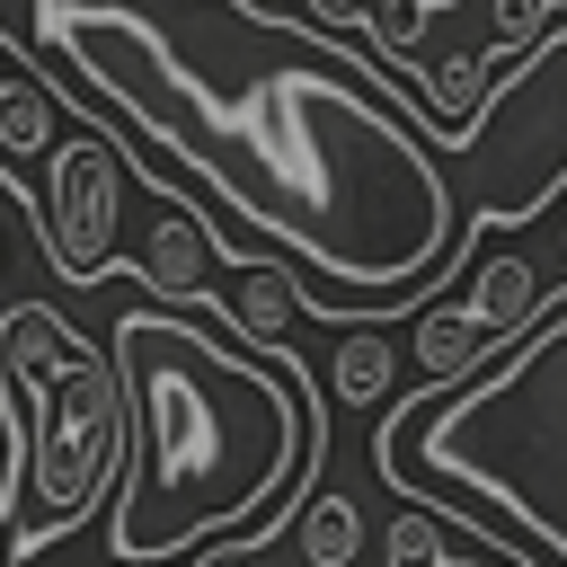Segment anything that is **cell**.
<instances>
[{
  "instance_id": "52a82bcc",
  "label": "cell",
  "mask_w": 567,
  "mask_h": 567,
  "mask_svg": "<svg viewBox=\"0 0 567 567\" xmlns=\"http://www.w3.org/2000/svg\"><path fill=\"white\" fill-rule=\"evenodd\" d=\"M496 354H505V346L478 337V319L461 310V292H443V301H416V337H408L399 363H416V390H461V381L487 372Z\"/></svg>"
},
{
  "instance_id": "3957f363",
  "label": "cell",
  "mask_w": 567,
  "mask_h": 567,
  "mask_svg": "<svg viewBox=\"0 0 567 567\" xmlns=\"http://www.w3.org/2000/svg\"><path fill=\"white\" fill-rule=\"evenodd\" d=\"M408 514L461 523L496 567H567V310L532 319L461 390H416L372 443Z\"/></svg>"
},
{
  "instance_id": "8fae6325",
  "label": "cell",
  "mask_w": 567,
  "mask_h": 567,
  "mask_svg": "<svg viewBox=\"0 0 567 567\" xmlns=\"http://www.w3.org/2000/svg\"><path fill=\"white\" fill-rule=\"evenodd\" d=\"M354 549H363L354 496H310L301 523H292V558H301V567H354Z\"/></svg>"
},
{
  "instance_id": "5b68a950",
  "label": "cell",
  "mask_w": 567,
  "mask_h": 567,
  "mask_svg": "<svg viewBox=\"0 0 567 567\" xmlns=\"http://www.w3.org/2000/svg\"><path fill=\"white\" fill-rule=\"evenodd\" d=\"M124 186H133V168H124L115 133H97L89 115H71L62 142L44 151V177L27 186V204H35V221H44V248H53V266H62L71 284H106V275H115Z\"/></svg>"
},
{
  "instance_id": "5bb4252c",
  "label": "cell",
  "mask_w": 567,
  "mask_h": 567,
  "mask_svg": "<svg viewBox=\"0 0 567 567\" xmlns=\"http://www.w3.org/2000/svg\"><path fill=\"white\" fill-rule=\"evenodd\" d=\"M319 9H328V18H354V27H363V0H319Z\"/></svg>"
},
{
  "instance_id": "7a4b0ae2",
  "label": "cell",
  "mask_w": 567,
  "mask_h": 567,
  "mask_svg": "<svg viewBox=\"0 0 567 567\" xmlns=\"http://www.w3.org/2000/svg\"><path fill=\"white\" fill-rule=\"evenodd\" d=\"M124 470H115V567H177L204 549H266L275 496L319 461V399L284 354H248L177 310L115 319Z\"/></svg>"
},
{
  "instance_id": "277c9868",
  "label": "cell",
  "mask_w": 567,
  "mask_h": 567,
  "mask_svg": "<svg viewBox=\"0 0 567 567\" xmlns=\"http://www.w3.org/2000/svg\"><path fill=\"white\" fill-rule=\"evenodd\" d=\"M0 416L18 443V496H9L18 549L71 532L97 496H115L124 390H115V363L53 301L0 310Z\"/></svg>"
},
{
  "instance_id": "7c38bea8",
  "label": "cell",
  "mask_w": 567,
  "mask_h": 567,
  "mask_svg": "<svg viewBox=\"0 0 567 567\" xmlns=\"http://www.w3.org/2000/svg\"><path fill=\"white\" fill-rule=\"evenodd\" d=\"M381 549H390V567H452V549H443V532H434V514H399Z\"/></svg>"
},
{
  "instance_id": "8992f818",
  "label": "cell",
  "mask_w": 567,
  "mask_h": 567,
  "mask_svg": "<svg viewBox=\"0 0 567 567\" xmlns=\"http://www.w3.org/2000/svg\"><path fill=\"white\" fill-rule=\"evenodd\" d=\"M213 275H230V239L186 204V195H159L151 186V239H142V284L159 301H195L213 292Z\"/></svg>"
},
{
  "instance_id": "6da1fadb",
  "label": "cell",
  "mask_w": 567,
  "mask_h": 567,
  "mask_svg": "<svg viewBox=\"0 0 567 567\" xmlns=\"http://www.w3.org/2000/svg\"><path fill=\"white\" fill-rule=\"evenodd\" d=\"M195 27H213L221 71L177 53L142 0H35V44L62 80L80 71L106 89L230 213L284 230V248L310 266L292 275L301 310H416V292H434L452 266L461 221L416 115H390L354 80L372 62H346L284 9L195 0Z\"/></svg>"
},
{
  "instance_id": "9a60e30c",
  "label": "cell",
  "mask_w": 567,
  "mask_h": 567,
  "mask_svg": "<svg viewBox=\"0 0 567 567\" xmlns=\"http://www.w3.org/2000/svg\"><path fill=\"white\" fill-rule=\"evenodd\" d=\"M257 9H266V0H257Z\"/></svg>"
},
{
  "instance_id": "9c48e42d",
  "label": "cell",
  "mask_w": 567,
  "mask_h": 567,
  "mask_svg": "<svg viewBox=\"0 0 567 567\" xmlns=\"http://www.w3.org/2000/svg\"><path fill=\"white\" fill-rule=\"evenodd\" d=\"M53 142H62L53 89H44L35 71H0V186H18V168L44 159ZM18 195H27V186H18Z\"/></svg>"
},
{
  "instance_id": "ba28073f",
  "label": "cell",
  "mask_w": 567,
  "mask_h": 567,
  "mask_svg": "<svg viewBox=\"0 0 567 567\" xmlns=\"http://www.w3.org/2000/svg\"><path fill=\"white\" fill-rule=\"evenodd\" d=\"M301 301H292V266H266V257H230V328L248 354H284Z\"/></svg>"
},
{
  "instance_id": "4fadbf2b",
  "label": "cell",
  "mask_w": 567,
  "mask_h": 567,
  "mask_svg": "<svg viewBox=\"0 0 567 567\" xmlns=\"http://www.w3.org/2000/svg\"><path fill=\"white\" fill-rule=\"evenodd\" d=\"M0 567H18V523L0 514Z\"/></svg>"
},
{
  "instance_id": "30bf717a",
  "label": "cell",
  "mask_w": 567,
  "mask_h": 567,
  "mask_svg": "<svg viewBox=\"0 0 567 567\" xmlns=\"http://www.w3.org/2000/svg\"><path fill=\"white\" fill-rule=\"evenodd\" d=\"M390 372H399V346H390L381 328H346V337L328 346V390H337L346 408L390 399Z\"/></svg>"
}]
</instances>
